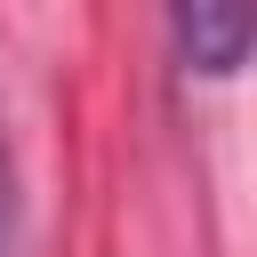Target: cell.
I'll return each instance as SVG.
<instances>
[{"label": "cell", "mask_w": 257, "mask_h": 257, "mask_svg": "<svg viewBox=\"0 0 257 257\" xmlns=\"http://www.w3.org/2000/svg\"><path fill=\"white\" fill-rule=\"evenodd\" d=\"M169 32H177V48H185L193 72L225 80V72H241V56H249V40H257V16H249L241 0H193V8L169 16Z\"/></svg>", "instance_id": "6da1fadb"}, {"label": "cell", "mask_w": 257, "mask_h": 257, "mask_svg": "<svg viewBox=\"0 0 257 257\" xmlns=\"http://www.w3.org/2000/svg\"><path fill=\"white\" fill-rule=\"evenodd\" d=\"M24 225H16V161H8V128H0V257H16Z\"/></svg>", "instance_id": "7a4b0ae2"}]
</instances>
